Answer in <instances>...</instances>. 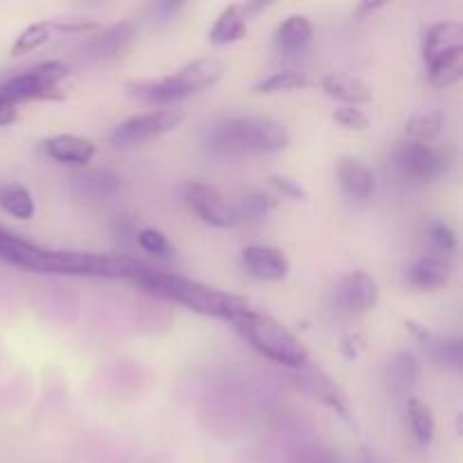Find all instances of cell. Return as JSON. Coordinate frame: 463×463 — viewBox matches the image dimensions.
I'll return each mask as SVG.
<instances>
[{
	"mask_svg": "<svg viewBox=\"0 0 463 463\" xmlns=\"http://www.w3.org/2000/svg\"><path fill=\"white\" fill-rule=\"evenodd\" d=\"M0 260L34 274L90 276V279H127L134 283L145 269L143 262L127 256H102V253L57 251L18 238L0 226Z\"/></svg>",
	"mask_w": 463,
	"mask_h": 463,
	"instance_id": "obj_1",
	"label": "cell"
},
{
	"mask_svg": "<svg viewBox=\"0 0 463 463\" xmlns=\"http://www.w3.org/2000/svg\"><path fill=\"white\" fill-rule=\"evenodd\" d=\"M136 285L149 294H156L161 298H170V301L181 303L188 310L199 312L203 317H215L222 321H233L235 317L249 310V301L242 297H235L231 292H222V289L203 285L199 280H190L185 276L170 274V271H156L145 267L134 280Z\"/></svg>",
	"mask_w": 463,
	"mask_h": 463,
	"instance_id": "obj_2",
	"label": "cell"
},
{
	"mask_svg": "<svg viewBox=\"0 0 463 463\" xmlns=\"http://www.w3.org/2000/svg\"><path fill=\"white\" fill-rule=\"evenodd\" d=\"M289 145V131L271 118L238 116L215 122L208 129V147L217 154H274Z\"/></svg>",
	"mask_w": 463,
	"mask_h": 463,
	"instance_id": "obj_3",
	"label": "cell"
},
{
	"mask_svg": "<svg viewBox=\"0 0 463 463\" xmlns=\"http://www.w3.org/2000/svg\"><path fill=\"white\" fill-rule=\"evenodd\" d=\"M231 324L251 344L253 351H258L262 357L274 362V364L298 371L310 362V353L303 346L301 339L292 330L285 328L280 321H276L271 315L249 307L242 315L235 317Z\"/></svg>",
	"mask_w": 463,
	"mask_h": 463,
	"instance_id": "obj_4",
	"label": "cell"
},
{
	"mask_svg": "<svg viewBox=\"0 0 463 463\" xmlns=\"http://www.w3.org/2000/svg\"><path fill=\"white\" fill-rule=\"evenodd\" d=\"M68 77V66L63 61H43L18 75L9 77L0 84V98L18 107L27 99H59V81Z\"/></svg>",
	"mask_w": 463,
	"mask_h": 463,
	"instance_id": "obj_5",
	"label": "cell"
},
{
	"mask_svg": "<svg viewBox=\"0 0 463 463\" xmlns=\"http://www.w3.org/2000/svg\"><path fill=\"white\" fill-rule=\"evenodd\" d=\"M389 167H392V175L398 181H405V184L411 185H423L439 179L446 172L448 161L432 145L405 140V143H401L392 152Z\"/></svg>",
	"mask_w": 463,
	"mask_h": 463,
	"instance_id": "obj_6",
	"label": "cell"
},
{
	"mask_svg": "<svg viewBox=\"0 0 463 463\" xmlns=\"http://www.w3.org/2000/svg\"><path fill=\"white\" fill-rule=\"evenodd\" d=\"M181 120H184V113L179 109H154V111L138 113V116L127 118L113 129L111 143L118 147L147 143V140L161 138V136L175 131Z\"/></svg>",
	"mask_w": 463,
	"mask_h": 463,
	"instance_id": "obj_7",
	"label": "cell"
},
{
	"mask_svg": "<svg viewBox=\"0 0 463 463\" xmlns=\"http://www.w3.org/2000/svg\"><path fill=\"white\" fill-rule=\"evenodd\" d=\"M188 206L197 213L199 220L215 229H233L240 222V213L217 193L213 185L202 181H190L184 190Z\"/></svg>",
	"mask_w": 463,
	"mask_h": 463,
	"instance_id": "obj_8",
	"label": "cell"
},
{
	"mask_svg": "<svg viewBox=\"0 0 463 463\" xmlns=\"http://www.w3.org/2000/svg\"><path fill=\"white\" fill-rule=\"evenodd\" d=\"M380 298L378 283L366 271H351L337 283L333 292V301L344 315H364L375 307Z\"/></svg>",
	"mask_w": 463,
	"mask_h": 463,
	"instance_id": "obj_9",
	"label": "cell"
},
{
	"mask_svg": "<svg viewBox=\"0 0 463 463\" xmlns=\"http://www.w3.org/2000/svg\"><path fill=\"white\" fill-rule=\"evenodd\" d=\"M242 265L249 276L258 280H283L289 274V260L280 249L262 247V244H251L242 251Z\"/></svg>",
	"mask_w": 463,
	"mask_h": 463,
	"instance_id": "obj_10",
	"label": "cell"
},
{
	"mask_svg": "<svg viewBox=\"0 0 463 463\" xmlns=\"http://www.w3.org/2000/svg\"><path fill=\"white\" fill-rule=\"evenodd\" d=\"M337 181L342 193L353 202H369L375 193V176L366 163L355 156H342L337 161Z\"/></svg>",
	"mask_w": 463,
	"mask_h": 463,
	"instance_id": "obj_11",
	"label": "cell"
},
{
	"mask_svg": "<svg viewBox=\"0 0 463 463\" xmlns=\"http://www.w3.org/2000/svg\"><path fill=\"white\" fill-rule=\"evenodd\" d=\"M224 75V66L222 61H217L215 57H203L194 59L193 63L184 66L181 71L172 72V81L179 89L181 98H188V95L197 93V90L208 89V86L217 84Z\"/></svg>",
	"mask_w": 463,
	"mask_h": 463,
	"instance_id": "obj_12",
	"label": "cell"
},
{
	"mask_svg": "<svg viewBox=\"0 0 463 463\" xmlns=\"http://www.w3.org/2000/svg\"><path fill=\"white\" fill-rule=\"evenodd\" d=\"M297 383L298 387H301L306 393H310L315 401L324 402L326 407H330V410L337 411L339 416L346 419L348 411H346V402H344L342 392L335 387V383L324 373V371L317 369V366H312L310 362H307L306 366H301V369L297 371Z\"/></svg>",
	"mask_w": 463,
	"mask_h": 463,
	"instance_id": "obj_13",
	"label": "cell"
},
{
	"mask_svg": "<svg viewBox=\"0 0 463 463\" xmlns=\"http://www.w3.org/2000/svg\"><path fill=\"white\" fill-rule=\"evenodd\" d=\"M43 152L52 158L54 163H61V165H86V163L93 161L95 147L93 140L80 138V136L72 134H59L50 136L43 143Z\"/></svg>",
	"mask_w": 463,
	"mask_h": 463,
	"instance_id": "obj_14",
	"label": "cell"
},
{
	"mask_svg": "<svg viewBox=\"0 0 463 463\" xmlns=\"http://www.w3.org/2000/svg\"><path fill=\"white\" fill-rule=\"evenodd\" d=\"M312 34H315V27H312L310 18L292 14L276 27L274 45L280 54H298L310 45Z\"/></svg>",
	"mask_w": 463,
	"mask_h": 463,
	"instance_id": "obj_15",
	"label": "cell"
},
{
	"mask_svg": "<svg viewBox=\"0 0 463 463\" xmlns=\"http://www.w3.org/2000/svg\"><path fill=\"white\" fill-rule=\"evenodd\" d=\"M326 95L337 102H342L344 107H357V104H369L373 99V90L369 89V84L360 80V77L353 75H342V72H333V75H326L324 81Z\"/></svg>",
	"mask_w": 463,
	"mask_h": 463,
	"instance_id": "obj_16",
	"label": "cell"
},
{
	"mask_svg": "<svg viewBox=\"0 0 463 463\" xmlns=\"http://www.w3.org/2000/svg\"><path fill=\"white\" fill-rule=\"evenodd\" d=\"M463 50V27L455 21L434 23L423 39V59L441 57V54Z\"/></svg>",
	"mask_w": 463,
	"mask_h": 463,
	"instance_id": "obj_17",
	"label": "cell"
},
{
	"mask_svg": "<svg viewBox=\"0 0 463 463\" xmlns=\"http://www.w3.org/2000/svg\"><path fill=\"white\" fill-rule=\"evenodd\" d=\"M450 279V265L441 258H420L407 269V283L420 292H437Z\"/></svg>",
	"mask_w": 463,
	"mask_h": 463,
	"instance_id": "obj_18",
	"label": "cell"
},
{
	"mask_svg": "<svg viewBox=\"0 0 463 463\" xmlns=\"http://www.w3.org/2000/svg\"><path fill=\"white\" fill-rule=\"evenodd\" d=\"M420 339V346L428 353L434 364L448 366V369H461V342L459 339H443L430 330L419 328L416 324H407Z\"/></svg>",
	"mask_w": 463,
	"mask_h": 463,
	"instance_id": "obj_19",
	"label": "cell"
},
{
	"mask_svg": "<svg viewBox=\"0 0 463 463\" xmlns=\"http://www.w3.org/2000/svg\"><path fill=\"white\" fill-rule=\"evenodd\" d=\"M249 5H229L211 27V43L231 45L247 34Z\"/></svg>",
	"mask_w": 463,
	"mask_h": 463,
	"instance_id": "obj_20",
	"label": "cell"
},
{
	"mask_svg": "<svg viewBox=\"0 0 463 463\" xmlns=\"http://www.w3.org/2000/svg\"><path fill=\"white\" fill-rule=\"evenodd\" d=\"M425 66H428L430 81L434 86H439V89H448V86L457 84L463 75V50L428 59Z\"/></svg>",
	"mask_w": 463,
	"mask_h": 463,
	"instance_id": "obj_21",
	"label": "cell"
},
{
	"mask_svg": "<svg viewBox=\"0 0 463 463\" xmlns=\"http://www.w3.org/2000/svg\"><path fill=\"white\" fill-rule=\"evenodd\" d=\"M0 208L16 220L27 222L34 217L36 206L30 190L21 184H7L0 188Z\"/></svg>",
	"mask_w": 463,
	"mask_h": 463,
	"instance_id": "obj_22",
	"label": "cell"
},
{
	"mask_svg": "<svg viewBox=\"0 0 463 463\" xmlns=\"http://www.w3.org/2000/svg\"><path fill=\"white\" fill-rule=\"evenodd\" d=\"M443 129V116L439 111H425L416 113L407 120L405 125V136L411 143L420 145H432V140L441 134Z\"/></svg>",
	"mask_w": 463,
	"mask_h": 463,
	"instance_id": "obj_23",
	"label": "cell"
},
{
	"mask_svg": "<svg viewBox=\"0 0 463 463\" xmlns=\"http://www.w3.org/2000/svg\"><path fill=\"white\" fill-rule=\"evenodd\" d=\"M407 419H410L411 434H414V439L420 446L432 443L434 432H437V423H434L432 410L423 401H419V398H410L407 401Z\"/></svg>",
	"mask_w": 463,
	"mask_h": 463,
	"instance_id": "obj_24",
	"label": "cell"
},
{
	"mask_svg": "<svg viewBox=\"0 0 463 463\" xmlns=\"http://www.w3.org/2000/svg\"><path fill=\"white\" fill-rule=\"evenodd\" d=\"M387 373L392 387L396 392H405V389H410L419 380V362H416V357L411 353L401 351L389 360Z\"/></svg>",
	"mask_w": 463,
	"mask_h": 463,
	"instance_id": "obj_25",
	"label": "cell"
},
{
	"mask_svg": "<svg viewBox=\"0 0 463 463\" xmlns=\"http://www.w3.org/2000/svg\"><path fill=\"white\" fill-rule=\"evenodd\" d=\"M50 36H52V23H32V25H27L25 30L16 36L9 54H12V57H23V54L34 52L41 45L48 43Z\"/></svg>",
	"mask_w": 463,
	"mask_h": 463,
	"instance_id": "obj_26",
	"label": "cell"
},
{
	"mask_svg": "<svg viewBox=\"0 0 463 463\" xmlns=\"http://www.w3.org/2000/svg\"><path fill=\"white\" fill-rule=\"evenodd\" d=\"M307 77L297 71H280L274 75L265 77L262 81L256 84V93L260 95H274V93H288V90L306 89Z\"/></svg>",
	"mask_w": 463,
	"mask_h": 463,
	"instance_id": "obj_27",
	"label": "cell"
},
{
	"mask_svg": "<svg viewBox=\"0 0 463 463\" xmlns=\"http://www.w3.org/2000/svg\"><path fill=\"white\" fill-rule=\"evenodd\" d=\"M75 184L80 185L81 193L90 194V197H107V194L116 193L118 185H120V179L111 172H89V175L77 176Z\"/></svg>",
	"mask_w": 463,
	"mask_h": 463,
	"instance_id": "obj_28",
	"label": "cell"
},
{
	"mask_svg": "<svg viewBox=\"0 0 463 463\" xmlns=\"http://www.w3.org/2000/svg\"><path fill=\"white\" fill-rule=\"evenodd\" d=\"M425 238H428L430 247L439 253H455L457 251V233L452 226L446 222L428 220L425 222Z\"/></svg>",
	"mask_w": 463,
	"mask_h": 463,
	"instance_id": "obj_29",
	"label": "cell"
},
{
	"mask_svg": "<svg viewBox=\"0 0 463 463\" xmlns=\"http://www.w3.org/2000/svg\"><path fill=\"white\" fill-rule=\"evenodd\" d=\"M136 240H138V247L143 249L145 253H149V256L161 258V260H167V258H172V247H170V242H167V238L161 233V231L143 229V231H138Z\"/></svg>",
	"mask_w": 463,
	"mask_h": 463,
	"instance_id": "obj_30",
	"label": "cell"
},
{
	"mask_svg": "<svg viewBox=\"0 0 463 463\" xmlns=\"http://www.w3.org/2000/svg\"><path fill=\"white\" fill-rule=\"evenodd\" d=\"M131 36H134V25H131V23H122V25H116L109 32H104L98 39V43H95V48H98V52H104V50H107V52L116 54L118 50H122V45H125L127 41H131Z\"/></svg>",
	"mask_w": 463,
	"mask_h": 463,
	"instance_id": "obj_31",
	"label": "cell"
},
{
	"mask_svg": "<svg viewBox=\"0 0 463 463\" xmlns=\"http://www.w3.org/2000/svg\"><path fill=\"white\" fill-rule=\"evenodd\" d=\"M333 120L339 127H346V129H366L369 127V118L362 109L357 107H339L333 111Z\"/></svg>",
	"mask_w": 463,
	"mask_h": 463,
	"instance_id": "obj_32",
	"label": "cell"
},
{
	"mask_svg": "<svg viewBox=\"0 0 463 463\" xmlns=\"http://www.w3.org/2000/svg\"><path fill=\"white\" fill-rule=\"evenodd\" d=\"M271 208V202L269 197H265L262 193H253L249 194L247 199H244V206H242V215L247 217V220H265L267 213H269Z\"/></svg>",
	"mask_w": 463,
	"mask_h": 463,
	"instance_id": "obj_33",
	"label": "cell"
},
{
	"mask_svg": "<svg viewBox=\"0 0 463 463\" xmlns=\"http://www.w3.org/2000/svg\"><path fill=\"white\" fill-rule=\"evenodd\" d=\"M269 181H271V185H274V188L279 190V193H283V194H285V197L297 199V202H301V199H306V197H307L306 190H303L301 185L297 184V181L289 179V176L276 175V176H271Z\"/></svg>",
	"mask_w": 463,
	"mask_h": 463,
	"instance_id": "obj_34",
	"label": "cell"
},
{
	"mask_svg": "<svg viewBox=\"0 0 463 463\" xmlns=\"http://www.w3.org/2000/svg\"><path fill=\"white\" fill-rule=\"evenodd\" d=\"M18 118V109L14 107V104L5 102L3 98H0V127H7L12 125L14 120Z\"/></svg>",
	"mask_w": 463,
	"mask_h": 463,
	"instance_id": "obj_35",
	"label": "cell"
},
{
	"mask_svg": "<svg viewBox=\"0 0 463 463\" xmlns=\"http://www.w3.org/2000/svg\"><path fill=\"white\" fill-rule=\"evenodd\" d=\"M383 7V3H362L360 7H357V16L360 18H366V14L375 12V9Z\"/></svg>",
	"mask_w": 463,
	"mask_h": 463,
	"instance_id": "obj_36",
	"label": "cell"
}]
</instances>
